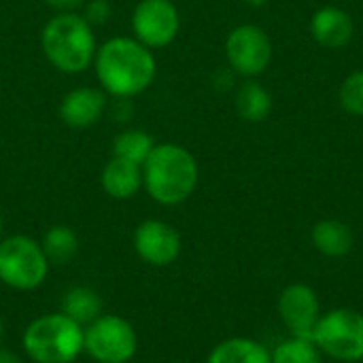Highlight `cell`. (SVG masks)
<instances>
[{"instance_id":"15","label":"cell","mask_w":363,"mask_h":363,"mask_svg":"<svg viewBox=\"0 0 363 363\" xmlns=\"http://www.w3.org/2000/svg\"><path fill=\"white\" fill-rule=\"evenodd\" d=\"M311 240L321 255L334 257V259L349 255L355 245L351 228L338 219H323V221L315 223V228L311 232Z\"/></svg>"},{"instance_id":"10","label":"cell","mask_w":363,"mask_h":363,"mask_svg":"<svg viewBox=\"0 0 363 363\" xmlns=\"http://www.w3.org/2000/svg\"><path fill=\"white\" fill-rule=\"evenodd\" d=\"M277 311L285 328L291 332V336L313 340L315 328L321 319V306H319L317 291L311 285L304 283L287 285L279 296Z\"/></svg>"},{"instance_id":"8","label":"cell","mask_w":363,"mask_h":363,"mask_svg":"<svg viewBox=\"0 0 363 363\" xmlns=\"http://www.w3.org/2000/svg\"><path fill=\"white\" fill-rule=\"evenodd\" d=\"M228 66L242 79L264 74L272 62V40L264 28L255 23L236 26L225 38Z\"/></svg>"},{"instance_id":"19","label":"cell","mask_w":363,"mask_h":363,"mask_svg":"<svg viewBox=\"0 0 363 363\" xmlns=\"http://www.w3.org/2000/svg\"><path fill=\"white\" fill-rule=\"evenodd\" d=\"M49 266H66L79 251V236L70 225H51L40 240Z\"/></svg>"},{"instance_id":"21","label":"cell","mask_w":363,"mask_h":363,"mask_svg":"<svg viewBox=\"0 0 363 363\" xmlns=\"http://www.w3.org/2000/svg\"><path fill=\"white\" fill-rule=\"evenodd\" d=\"M270 359L272 363H323V355L313 340L291 336L270 351Z\"/></svg>"},{"instance_id":"27","label":"cell","mask_w":363,"mask_h":363,"mask_svg":"<svg viewBox=\"0 0 363 363\" xmlns=\"http://www.w3.org/2000/svg\"><path fill=\"white\" fill-rule=\"evenodd\" d=\"M0 363H21V359L15 353H11V351L0 349Z\"/></svg>"},{"instance_id":"26","label":"cell","mask_w":363,"mask_h":363,"mask_svg":"<svg viewBox=\"0 0 363 363\" xmlns=\"http://www.w3.org/2000/svg\"><path fill=\"white\" fill-rule=\"evenodd\" d=\"M132 113H134L132 100H128V98H115V104H113V117H115V121L125 123V121H130Z\"/></svg>"},{"instance_id":"3","label":"cell","mask_w":363,"mask_h":363,"mask_svg":"<svg viewBox=\"0 0 363 363\" xmlns=\"http://www.w3.org/2000/svg\"><path fill=\"white\" fill-rule=\"evenodd\" d=\"M40 49L62 74L85 72L96 57V32L81 13H55L40 30Z\"/></svg>"},{"instance_id":"16","label":"cell","mask_w":363,"mask_h":363,"mask_svg":"<svg viewBox=\"0 0 363 363\" xmlns=\"http://www.w3.org/2000/svg\"><path fill=\"white\" fill-rule=\"evenodd\" d=\"M234 106H236V113H238V117L242 121L262 123V121L268 119V115L272 111V96L259 81L245 79L236 87Z\"/></svg>"},{"instance_id":"1","label":"cell","mask_w":363,"mask_h":363,"mask_svg":"<svg viewBox=\"0 0 363 363\" xmlns=\"http://www.w3.org/2000/svg\"><path fill=\"white\" fill-rule=\"evenodd\" d=\"M94 72L100 89L113 98H136L145 94L157 77L153 49L134 36H113L96 49Z\"/></svg>"},{"instance_id":"11","label":"cell","mask_w":363,"mask_h":363,"mask_svg":"<svg viewBox=\"0 0 363 363\" xmlns=\"http://www.w3.org/2000/svg\"><path fill=\"white\" fill-rule=\"evenodd\" d=\"M181 247L183 242L177 228L162 219H145L134 230V251L153 268H166L174 264L181 255Z\"/></svg>"},{"instance_id":"7","label":"cell","mask_w":363,"mask_h":363,"mask_svg":"<svg viewBox=\"0 0 363 363\" xmlns=\"http://www.w3.org/2000/svg\"><path fill=\"white\" fill-rule=\"evenodd\" d=\"M138 351V336L130 321L119 315H100L96 321L85 325L87 353L96 363H128Z\"/></svg>"},{"instance_id":"25","label":"cell","mask_w":363,"mask_h":363,"mask_svg":"<svg viewBox=\"0 0 363 363\" xmlns=\"http://www.w3.org/2000/svg\"><path fill=\"white\" fill-rule=\"evenodd\" d=\"M234 77L236 72L228 66V68H219L215 74H213V85L219 89V91H228L234 87Z\"/></svg>"},{"instance_id":"23","label":"cell","mask_w":363,"mask_h":363,"mask_svg":"<svg viewBox=\"0 0 363 363\" xmlns=\"http://www.w3.org/2000/svg\"><path fill=\"white\" fill-rule=\"evenodd\" d=\"M85 21L91 26V28H98V26H106L113 17V4L111 0H87L83 4V13Z\"/></svg>"},{"instance_id":"4","label":"cell","mask_w":363,"mask_h":363,"mask_svg":"<svg viewBox=\"0 0 363 363\" xmlns=\"http://www.w3.org/2000/svg\"><path fill=\"white\" fill-rule=\"evenodd\" d=\"M21 345L34 363H74L83 353L85 328L64 313L40 315L28 323Z\"/></svg>"},{"instance_id":"20","label":"cell","mask_w":363,"mask_h":363,"mask_svg":"<svg viewBox=\"0 0 363 363\" xmlns=\"http://www.w3.org/2000/svg\"><path fill=\"white\" fill-rule=\"evenodd\" d=\"M111 147H113V155L115 157H121V160H128V162H134V164L143 166L145 160L149 157V153L153 151L155 140H153V136L147 130L128 128V130L119 132L113 138Z\"/></svg>"},{"instance_id":"14","label":"cell","mask_w":363,"mask_h":363,"mask_svg":"<svg viewBox=\"0 0 363 363\" xmlns=\"http://www.w3.org/2000/svg\"><path fill=\"white\" fill-rule=\"evenodd\" d=\"M100 185L113 200H130L143 189V168L113 155L100 172Z\"/></svg>"},{"instance_id":"6","label":"cell","mask_w":363,"mask_h":363,"mask_svg":"<svg viewBox=\"0 0 363 363\" xmlns=\"http://www.w3.org/2000/svg\"><path fill=\"white\" fill-rule=\"evenodd\" d=\"M313 342L338 363H355L363 359V315L353 308H334L321 315Z\"/></svg>"},{"instance_id":"29","label":"cell","mask_w":363,"mask_h":363,"mask_svg":"<svg viewBox=\"0 0 363 363\" xmlns=\"http://www.w3.org/2000/svg\"><path fill=\"white\" fill-rule=\"evenodd\" d=\"M2 338H4V323H2V319H0V342H2Z\"/></svg>"},{"instance_id":"30","label":"cell","mask_w":363,"mask_h":363,"mask_svg":"<svg viewBox=\"0 0 363 363\" xmlns=\"http://www.w3.org/2000/svg\"><path fill=\"white\" fill-rule=\"evenodd\" d=\"M2 230H4V219H2V213H0V240H2Z\"/></svg>"},{"instance_id":"2","label":"cell","mask_w":363,"mask_h":363,"mask_svg":"<svg viewBox=\"0 0 363 363\" xmlns=\"http://www.w3.org/2000/svg\"><path fill=\"white\" fill-rule=\"evenodd\" d=\"M143 168V189L162 206H179L189 200L200 181V168L194 153L177 143L153 147Z\"/></svg>"},{"instance_id":"12","label":"cell","mask_w":363,"mask_h":363,"mask_svg":"<svg viewBox=\"0 0 363 363\" xmlns=\"http://www.w3.org/2000/svg\"><path fill=\"white\" fill-rule=\"evenodd\" d=\"M106 106H108V96L100 87L81 85L62 96L57 113L64 125L72 130H85L102 119Z\"/></svg>"},{"instance_id":"13","label":"cell","mask_w":363,"mask_h":363,"mask_svg":"<svg viewBox=\"0 0 363 363\" xmlns=\"http://www.w3.org/2000/svg\"><path fill=\"white\" fill-rule=\"evenodd\" d=\"M355 32L351 15L340 6H321L311 17V34L325 49H342Z\"/></svg>"},{"instance_id":"28","label":"cell","mask_w":363,"mask_h":363,"mask_svg":"<svg viewBox=\"0 0 363 363\" xmlns=\"http://www.w3.org/2000/svg\"><path fill=\"white\" fill-rule=\"evenodd\" d=\"M245 4H249V6H253V9H259V6H266L268 4V0H242Z\"/></svg>"},{"instance_id":"5","label":"cell","mask_w":363,"mask_h":363,"mask_svg":"<svg viewBox=\"0 0 363 363\" xmlns=\"http://www.w3.org/2000/svg\"><path fill=\"white\" fill-rule=\"evenodd\" d=\"M49 262L38 240L15 234L0 240V283L17 291H32L45 283Z\"/></svg>"},{"instance_id":"18","label":"cell","mask_w":363,"mask_h":363,"mask_svg":"<svg viewBox=\"0 0 363 363\" xmlns=\"http://www.w3.org/2000/svg\"><path fill=\"white\" fill-rule=\"evenodd\" d=\"M102 298L96 289L91 287H70L60 302V313H64L66 317H70L72 321H77L79 325H89L91 321H96L102 315Z\"/></svg>"},{"instance_id":"24","label":"cell","mask_w":363,"mask_h":363,"mask_svg":"<svg viewBox=\"0 0 363 363\" xmlns=\"http://www.w3.org/2000/svg\"><path fill=\"white\" fill-rule=\"evenodd\" d=\"M43 4L53 13H77L83 9L85 0H43Z\"/></svg>"},{"instance_id":"9","label":"cell","mask_w":363,"mask_h":363,"mask_svg":"<svg viewBox=\"0 0 363 363\" xmlns=\"http://www.w3.org/2000/svg\"><path fill=\"white\" fill-rule=\"evenodd\" d=\"M132 36L149 49L172 45L181 32V13L172 0H140L130 17Z\"/></svg>"},{"instance_id":"22","label":"cell","mask_w":363,"mask_h":363,"mask_svg":"<svg viewBox=\"0 0 363 363\" xmlns=\"http://www.w3.org/2000/svg\"><path fill=\"white\" fill-rule=\"evenodd\" d=\"M338 100L345 113L353 117H363V70L351 72L338 91Z\"/></svg>"},{"instance_id":"17","label":"cell","mask_w":363,"mask_h":363,"mask_svg":"<svg viewBox=\"0 0 363 363\" xmlns=\"http://www.w3.org/2000/svg\"><path fill=\"white\" fill-rule=\"evenodd\" d=\"M206 363H272L270 351L253 338H228L219 342L211 353Z\"/></svg>"}]
</instances>
